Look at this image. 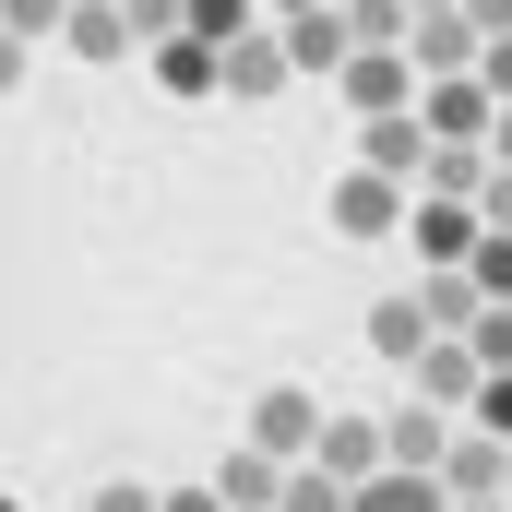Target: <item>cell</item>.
<instances>
[{
	"label": "cell",
	"instance_id": "1",
	"mask_svg": "<svg viewBox=\"0 0 512 512\" xmlns=\"http://www.w3.org/2000/svg\"><path fill=\"white\" fill-rule=\"evenodd\" d=\"M239 441H251V453H274V465H310L322 405H310L298 382H262V393H251V417H239Z\"/></svg>",
	"mask_w": 512,
	"mask_h": 512
},
{
	"label": "cell",
	"instance_id": "2",
	"mask_svg": "<svg viewBox=\"0 0 512 512\" xmlns=\"http://www.w3.org/2000/svg\"><path fill=\"white\" fill-rule=\"evenodd\" d=\"M477 48H489V24H477L465 0H441V12H417V24H405V60H417L429 84H441V72H477Z\"/></svg>",
	"mask_w": 512,
	"mask_h": 512
},
{
	"label": "cell",
	"instance_id": "3",
	"mask_svg": "<svg viewBox=\"0 0 512 512\" xmlns=\"http://www.w3.org/2000/svg\"><path fill=\"white\" fill-rule=\"evenodd\" d=\"M405 239H417L429 262H477V239H489V215H477L465 191H417V203H405Z\"/></svg>",
	"mask_w": 512,
	"mask_h": 512
},
{
	"label": "cell",
	"instance_id": "4",
	"mask_svg": "<svg viewBox=\"0 0 512 512\" xmlns=\"http://www.w3.org/2000/svg\"><path fill=\"white\" fill-rule=\"evenodd\" d=\"M274 36H286V60H298V72H322V84H334V72H346V48H358L346 0H298V12L274 24Z\"/></svg>",
	"mask_w": 512,
	"mask_h": 512
},
{
	"label": "cell",
	"instance_id": "5",
	"mask_svg": "<svg viewBox=\"0 0 512 512\" xmlns=\"http://www.w3.org/2000/svg\"><path fill=\"white\" fill-rule=\"evenodd\" d=\"M334 84H346V108H358V120H382V108H405L429 72H417L405 48H346V72H334Z\"/></svg>",
	"mask_w": 512,
	"mask_h": 512
},
{
	"label": "cell",
	"instance_id": "6",
	"mask_svg": "<svg viewBox=\"0 0 512 512\" xmlns=\"http://www.w3.org/2000/svg\"><path fill=\"white\" fill-rule=\"evenodd\" d=\"M155 84H167V96H227V48H215L203 24H167V36H155Z\"/></svg>",
	"mask_w": 512,
	"mask_h": 512
},
{
	"label": "cell",
	"instance_id": "7",
	"mask_svg": "<svg viewBox=\"0 0 512 512\" xmlns=\"http://www.w3.org/2000/svg\"><path fill=\"white\" fill-rule=\"evenodd\" d=\"M382 227H405V179L346 167V179H334V239H382Z\"/></svg>",
	"mask_w": 512,
	"mask_h": 512
},
{
	"label": "cell",
	"instance_id": "8",
	"mask_svg": "<svg viewBox=\"0 0 512 512\" xmlns=\"http://www.w3.org/2000/svg\"><path fill=\"white\" fill-rule=\"evenodd\" d=\"M417 120H429V143H489V120H501V96H489L477 72H441Z\"/></svg>",
	"mask_w": 512,
	"mask_h": 512
},
{
	"label": "cell",
	"instance_id": "9",
	"mask_svg": "<svg viewBox=\"0 0 512 512\" xmlns=\"http://www.w3.org/2000/svg\"><path fill=\"white\" fill-rule=\"evenodd\" d=\"M358 167H382V179H429V120H417V108H382V120L358 131Z\"/></svg>",
	"mask_w": 512,
	"mask_h": 512
},
{
	"label": "cell",
	"instance_id": "10",
	"mask_svg": "<svg viewBox=\"0 0 512 512\" xmlns=\"http://www.w3.org/2000/svg\"><path fill=\"white\" fill-rule=\"evenodd\" d=\"M346 512H465V501L441 489V465H382V477H358Z\"/></svg>",
	"mask_w": 512,
	"mask_h": 512
},
{
	"label": "cell",
	"instance_id": "11",
	"mask_svg": "<svg viewBox=\"0 0 512 512\" xmlns=\"http://www.w3.org/2000/svg\"><path fill=\"white\" fill-rule=\"evenodd\" d=\"M310 465H334L346 489H358V477H382V465H393L382 417H322V441H310Z\"/></svg>",
	"mask_w": 512,
	"mask_h": 512
},
{
	"label": "cell",
	"instance_id": "12",
	"mask_svg": "<svg viewBox=\"0 0 512 512\" xmlns=\"http://www.w3.org/2000/svg\"><path fill=\"white\" fill-rule=\"evenodd\" d=\"M405 370H417V393H429V405H477V382H489V358H477V346H453V334H429Z\"/></svg>",
	"mask_w": 512,
	"mask_h": 512
},
{
	"label": "cell",
	"instance_id": "13",
	"mask_svg": "<svg viewBox=\"0 0 512 512\" xmlns=\"http://www.w3.org/2000/svg\"><path fill=\"white\" fill-rule=\"evenodd\" d=\"M298 84V60H286V36H227V96L262 108V96H286Z\"/></svg>",
	"mask_w": 512,
	"mask_h": 512
},
{
	"label": "cell",
	"instance_id": "14",
	"mask_svg": "<svg viewBox=\"0 0 512 512\" xmlns=\"http://www.w3.org/2000/svg\"><path fill=\"white\" fill-rule=\"evenodd\" d=\"M60 36H72V60H131V48H143L131 0H72V24H60Z\"/></svg>",
	"mask_w": 512,
	"mask_h": 512
},
{
	"label": "cell",
	"instance_id": "15",
	"mask_svg": "<svg viewBox=\"0 0 512 512\" xmlns=\"http://www.w3.org/2000/svg\"><path fill=\"white\" fill-rule=\"evenodd\" d=\"M501 477H512V441H501V429H477V441L441 453V489H453V501H489Z\"/></svg>",
	"mask_w": 512,
	"mask_h": 512
},
{
	"label": "cell",
	"instance_id": "16",
	"mask_svg": "<svg viewBox=\"0 0 512 512\" xmlns=\"http://www.w3.org/2000/svg\"><path fill=\"white\" fill-rule=\"evenodd\" d=\"M382 441H393V465H441V453H453V429H441L429 393H405V417H382Z\"/></svg>",
	"mask_w": 512,
	"mask_h": 512
},
{
	"label": "cell",
	"instance_id": "17",
	"mask_svg": "<svg viewBox=\"0 0 512 512\" xmlns=\"http://www.w3.org/2000/svg\"><path fill=\"white\" fill-rule=\"evenodd\" d=\"M215 489H227V512H262V501H274V489H286V465H274V453H251V441H239Z\"/></svg>",
	"mask_w": 512,
	"mask_h": 512
},
{
	"label": "cell",
	"instance_id": "18",
	"mask_svg": "<svg viewBox=\"0 0 512 512\" xmlns=\"http://www.w3.org/2000/svg\"><path fill=\"white\" fill-rule=\"evenodd\" d=\"M370 346H382V358H417V346H429V298H382V310H370Z\"/></svg>",
	"mask_w": 512,
	"mask_h": 512
},
{
	"label": "cell",
	"instance_id": "19",
	"mask_svg": "<svg viewBox=\"0 0 512 512\" xmlns=\"http://www.w3.org/2000/svg\"><path fill=\"white\" fill-rule=\"evenodd\" d=\"M346 24H358V48H405L417 0H346Z\"/></svg>",
	"mask_w": 512,
	"mask_h": 512
},
{
	"label": "cell",
	"instance_id": "20",
	"mask_svg": "<svg viewBox=\"0 0 512 512\" xmlns=\"http://www.w3.org/2000/svg\"><path fill=\"white\" fill-rule=\"evenodd\" d=\"M465 346H477V358H489V370H512V298H489V310H477V322H465Z\"/></svg>",
	"mask_w": 512,
	"mask_h": 512
},
{
	"label": "cell",
	"instance_id": "21",
	"mask_svg": "<svg viewBox=\"0 0 512 512\" xmlns=\"http://www.w3.org/2000/svg\"><path fill=\"white\" fill-rule=\"evenodd\" d=\"M0 24L36 48V36H60V24H72V0H0Z\"/></svg>",
	"mask_w": 512,
	"mask_h": 512
},
{
	"label": "cell",
	"instance_id": "22",
	"mask_svg": "<svg viewBox=\"0 0 512 512\" xmlns=\"http://www.w3.org/2000/svg\"><path fill=\"white\" fill-rule=\"evenodd\" d=\"M465 274H477L489 298H512V227H489V239H477V262H465Z\"/></svg>",
	"mask_w": 512,
	"mask_h": 512
},
{
	"label": "cell",
	"instance_id": "23",
	"mask_svg": "<svg viewBox=\"0 0 512 512\" xmlns=\"http://www.w3.org/2000/svg\"><path fill=\"white\" fill-rule=\"evenodd\" d=\"M191 24H203V36L227 48V36H251V0H191Z\"/></svg>",
	"mask_w": 512,
	"mask_h": 512
},
{
	"label": "cell",
	"instance_id": "24",
	"mask_svg": "<svg viewBox=\"0 0 512 512\" xmlns=\"http://www.w3.org/2000/svg\"><path fill=\"white\" fill-rule=\"evenodd\" d=\"M477 84H489V96H501V108H512V24H501V36H489V48H477Z\"/></svg>",
	"mask_w": 512,
	"mask_h": 512
},
{
	"label": "cell",
	"instance_id": "25",
	"mask_svg": "<svg viewBox=\"0 0 512 512\" xmlns=\"http://www.w3.org/2000/svg\"><path fill=\"white\" fill-rule=\"evenodd\" d=\"M477 429H501V441H512V370H489V382H477Z\"/></svg>",
	"mask_w": 512,
	"mask_h": 512
},
{
	"label": "cell",
	"instance_id": "26",
	"mask_svg": "<svg viewBox=\"0 0 512 512\" xmlns=\"http://www.w3.org/2000/svg\"><path fill=\"white\" fill-rule=\"evenodd\" d=\"M477 215H489V227H512V167H489V179H477Z\"/></svg>",
	"mask_w": 512,
	"mask_h": 512
},
{
	"label": "cell",
	"instance_id": "27",
	"mask_svg": "<svg viewBox=\"0 0 512 512\" xmlns=\"http://www.w3.org/2000/svg\"><path fill=\"white\" fill-rule=\"evenodd\" d=\"M155 512H227V489H167Z\"/></svg>",
	"mask_w": 512,
	"mask_h": 512
},
{
	"label": "cell",
	"instance_id": "28",
	"mask_svg": "<svg viewBox=\"0 0 512 512\" xmlns=\"http://www.w3.org/2000/svg\"><path fill=\"white\" fill-rule=\"evenodd\" d=\"M167 489H96V512H155Z\"/></svg>",
	"mask_w": 512,
	"mask_h": 512
},
{
	"label": "cell",
	"instance_id": "29",
	"mask_svg": "<svg viewBox=\"0 0 512 512\" xmlns=\"http://www.w3.org/2000/svg\"><path fill=\"white\" fill-rule=\"evenodd\" d=\"M12 84H24V36L0 24V96H12Z\"/></svg>",
	"mask_w": 512,
	"mask_h": 512
},
{
	"label": "cell",
	"instance_id": "30",
	"mask_svg": "<svg viewBox=\"0 0 512 512\" xmlns=\"http://www.w3.org/2000/svg\"><path fill=\"white\" fill-rule=\"evenodd\" d=\"M465 12H477V24H489V36H501V24H512V0H465Z\"/></svg>",
	"mask_w": 512,
	"mask_h": 512
},
{
	"label": "cell",
	"instance_id": "31",
	"mask_svg": "<svg viewBox=\"0 0 512 512\" xmlns=\"http://www.w3.org/2000/svg\"><path fill=\"white\" fill-rule=\"evenodd\" d=\"M465 512H501V501H465Z\"/></svg>",
	"mask_w": 512,
	"mask_h": 512
},
{
	"label": "cell",
	"instance_id": "32",
	"mask_svg": "<svg viewBox=\"0 0 512 512\" xmlns=\"http://www.w3.org/2000/svg\"><path fill=\"white\" fill-rule=\"evenodd\" d=\"M417 12H441V0H417Z\"/></svg>",
	"mask_w": 512,
	"mask_h": 512
},
{
	"label": "cell",
	"instance_id": "33",
	"mask_svg": "<svg viewBox=\"0 0 512 512\" xmlns=\"http://www.w3.org/2000/svg\"><path fill=\"white\" fill-rule=\"evenodd\" d=\"M274 12H298V0H274Z\"/></svg>",
	"mask_w": 512,
	"mask_h": 512
},
{
	"label": "cell",
	"instance_id": "34",
	"mask_svg": "<svg viewBox=\"0 0 512 512\" xmlns=\"http://www.w3.org/2000/svg\"><path fill=\"white\" fill-rule=\"evenodd\" d=\"M0 512H12V501H0Z\"/></svg>",
	"mask_w": 512,
	"mask_h": 512
}]
</instances>
